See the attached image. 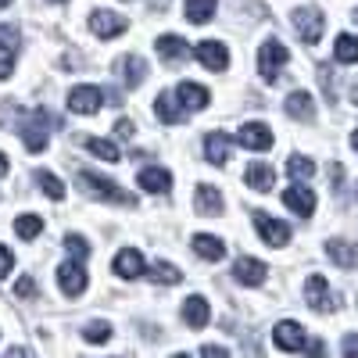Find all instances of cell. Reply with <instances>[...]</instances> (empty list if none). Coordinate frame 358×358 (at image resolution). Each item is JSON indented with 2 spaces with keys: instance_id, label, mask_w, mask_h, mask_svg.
Here are the masks:
<instances>
[{
  "instance_id": "6da1fadb",
  "label": "cell",
  "mask_w": 358,
  "mask_h": 358,
  "mask_svg": "<svg viewBox=\"0 0 358 358\" xmlns=\"http://www.w3.org/2000/svg\"><path fill=\"white\" fill-rule=\"evenodd\" d=\"M76 183H79V190L94 194V197H101V201H111V204H136L133 194H126L118 183H111V179H104V176H97V172H90V169L76 172Z\"/></svg>"
},
{
  "instance_id": "7a4b0ae2",
  "label": "cell",
  "mask_w": 358,
  "mask_h": 358,
  "mask_svg": "<svg viewBox=\"0 0 358 358\" xmlns=\"http://www.w3.org/2000/svg\"><path fill=\"white\" fill-rule=\"evenodd\" d=\"M50 126H54V115L47 111V108H36L33 115H29V122H22L18 129H22V140H25V147L33 155H40L43 147L50 143Z\"/></svg>"
},
{
  "instance_id": "3957f363",
  "label": "cell",
  "mask_w": 358,
  "mask_h": 358,
  "mask_svg": "<svg viewBox=\"0 0 358 358\" xmlns=\"http://www.w3.org/2000/svg\"><path fill=\"white\" fill-rule=\"evenodd\" d=\"M287 47L280 43V40H265L262 47H258V76L265 79V83H276V76H280V69L287 65Z\"/></svg>"
},
{
  "instance_id": "277c9868",
  "label": "cell",
  "mask_w": 358,
  "mask_h": 358,
  "mask_svg": "<svg viewBox=\"0 0 358 358\" xmlns=\"http://www.w3.org/2000/svg\"><path fill=\"white\" fill-rule=\"evenodd\" d=\"M294 33H297V40L301 43H319L322 40V11L319 8H297L294 11Z\"/></svg>"
},
{
  "instance_id": "5b68a950",
  "label": "cell",
  "mask_w": 358,
  "mask_h": 358,
  "mask_svg": "<svg viewBox=\"0 0 358 358\" xmlns=\"http://www.w3.org/2000/svg\"><path fill=\"white\" fill-rule=\"evenodd\" d=\"M18 47H22V33H18V29L15 25H0V79H11Z\"/></svg>"
},
{
  "instance_id": "8992f818",
  "label": "cell",
  "mask_w": 358,
  "mask_h": 358,
  "mask_svg": "<svg viewBox=\"0 0 358 358\" xmlns=\"http://www.w3.org/2000/svg\"><path fill=\"white\" fill-rule=\"evenodd\" d=\"M251 219H255V229L262 233V241H265L268 248H283V244L290 241V226L280 222V219H273L268 212H255Z\"/></svg>"
},
{
  "instance_id": "52a82bcc",
  "label": "cell",
  "mask_w": 358,
  "mask_h": 358,
  "mask_svg": "<svg viewBox=\"0 0 358 358\" xmlns=\"http://www.w3.org/2000/svg\"><path fill=\"white\" fill-rule=\"evenodd\" d=\"M273 341L280 351H308V337L301 330V322H294V319H283L276 330H273Z\"/></svg>"
},
{
  "instance_id": "ba28073f",
  "label": "cell",
  "mask_w": 358,
  "mask_h": 358,
  "mask_svg": "<svg viewBox=\"0 0 358 358\" xmlns=\"http://www.w3.org/2000/svg\"><path fill=\"white\" fill-rule=\"evenodd\" d=\"M104 104V90L101 86H76L69 94V108L76 115H97Z\"/></svg>"
},
{
  "instance_id": "9c48e42d",
  "label": "cell",
  "mask_w": 358,
  "mask_h": 358,
  "mask_svg": "<svg viewBox=\"0 0 358 358\" xmlns=\"http://www.w3.org/2000/svg\"><path fill=\"white\" fill-rule=\"evenodd\" d=\"M236 143L248 147V151H268V147L276 143V136L265 122H248V126H241V133H236Z\"/></svg>"
},
{
  "instance_id": "30bf717a",
  "label": "cell",
  "mask_w": 358,
  "mask_h": 358,
  "mask_svg": "<svg viewBox=\"0 0 358 358\" xmlns=\"http://www.w3.org/2000/svg\"><path fill=\"white\" fill-rule=\"evenodd\" d=\"M305 297H308V305L315 308V312H334L337 308V297L330 294V283H326V276H308V283H305Z\"/></svg>"
},
{
  "instance_id": "8fae6325",
  "label": "cell",
  "mask_w": 358,
  "mask_h": 358,
  "mask_svg": "<svg viewBox=\"0 0 358 358\" xmlns=\"http://www.w3.org/2000/svg\"><path fill=\"white\" fill-rule=\"evenodd\" d=\"M90 29H94L101 40H115V36H122L129 29V22L122 15H115V11H94L90 15Z\"/></svg>"
},
{
  "instance_id": "7c38bea8",
  "label": "cell",
  "mask_w": 358,
  "mask_h": 358,
  "mask_svg": "<svg viewBox=\"0 0 358 358\" xmlns=\"http://www.w3.org/2000/svg\"><path fill=\"white\" fill-rule=\"evenodd\" d=\"M194 54H197V62H201L204 69H212V72H222V69L229 65V54H226V47H222L219 40H201V43L194 47Z\"/></svg>"
},
{
  "instance_id": "4fadbf2b",
  "label": "cell",
  "mask_w": 358,
  "mask_h": 358,
  "mask_svg": "<svg viewBox=\"0 0 358 358\" xmlns=\"http://www.w3.org/2000/svg\"><path fill=\"white\" fill-rule=\"evenodd\" d=\"M233 276H236V283H244V287H262L265 283V276H268V268H265V262H258V258H236V265H233Z\"/></svg>"
},
{
  "instance_id": "5bb4252c",
  "label": "cell",
  "mask_w": 358,
  "mask_h": 358,
  "mask_svg": "<svg viewBox=\"0 0 358 358\" xmlns=\"http://www.w3.org/2000/svg\"><path fill=\"white\" fill-rule=\"evenodd\" d=\"M283 204L290 208L294 215L308 219V215L315 212V194H312L308 187H301V183H294V187H287V190H283Z\"/></svg>"
},
{
  "instance_id": "9a60e30c",
  "label": "cell",
  "mask_w": 358,
  "mask_h": 358,
  "mask_svg": "<svg viewBox=\"0 0 358 358\" xmlns=\"http://www.w3.org/2000/svg\"><path fill=\"white\" fill-rule=\"evenodd\" d=\"M115 76L133 90V86H140L147 79V62L136 57V54H126V57H118V62H115Z\"/></svg>"
},
{
  "instance_id": "2e32d148",
  "label": "cell",
  "mask_w": 358,
  "mask_h": 358,
  "mask_svg": "<svg viewBox=\"0 0 358 358\" xmlns=\"http://www.w3.org/2000/svg\"><path fill=\"white\" fill-rule=\"evenodd\" d=\"M57 283H62V290L69 297H79L86 290V268L79 262H65L62 268H57Z\"/></svg>"
},
{
  "instance_id": "e0dca14e",
  "label": "cell",
  "mask_w": 358,
  "mask_h": 358,
  "mask_svg": "<svg viewBox=\"0 0 358 358\" xmlns=\"http://www.w3.org/2000/svg\"><path fill=\"white\" fill-rule=\"evenodd\" d=\"M194 208L201 215H222V190L212 183H201L194 194Z\"/></svg>"
},
{
  "instance_id": "ac0fdd59",
  "label": "cell",
  "mask_w": 358,
  "mask_h": 358,
  "mask_svg": "<svg viewBox=\"0 0 358 358\" xmlns=\"http://www.w3.org/2000/svg\"><path fill=\"white\" fill-rule=\"evenodd\" d=\"M283 108H287L290 118H297V122H312L315 118V101H312V94H305V90H294Z\"/></svg>"
},
{
  "instance_id": "d6986e66",
  "label": "cell",
  "mask_w": 358,
  "mask_h": 358,
  "mask_svg": "<svg viewBox=\"0 0 358 358\" xmlns=\"http://www.w3.org/2000/svg\"><path fill=\"white\" fill-rule=\"evenodd\" d=\"M244 179H248L251 190L268 194V190H273V183H276V172H273V165H265V162H251L248 172H244Z\"/></svg>"
},
{
  "instance_id": "ffe728a7",
  "label": "cell",
  "mask_w": 358,
  "mask_h": 358,
  "mask_svg": "<svg viewBox=\"0 0 358 358\" xmlns=\"http://www.w3.org/2000/svg\"><path fill=\"white\" fill-rule=\"evenodd\" d=\"M111 268H115V276H122V280H136V276H143V258H140L136 248H126V251H118Z\"/></svg>"
},
{
  "instance_id": "44dd1931",
  "label": "cell",
  "mask_w": 358,
  "mask_h": 358,
  "mask_svg": "<svg viewBox=\"0 0 358 358\" xmlns=\"http://www.w3.org/2000/svg\"><path fill=\"white\" fill-rule=\"evenodd\" d=\"M229 151H233V143H229L226 133H208L204 136V155H208V162H212V165L222 169L229 162Z\"/></svg>"
},
{
  "instance_id": "7402d4cb",
  "label": "cell",
  "mask_w": 358,
  "mask_h": 358,
  "mask_svg": "<svg viewBox=\"0 0 358 358\" xmlns=\"http://www.w3.org/2000/svg\"><path fill=\"white\" fill-rule=\"evenodd\" d=\"M208 319H212V308H208V301L197 294V297H187L183 301V322L194 326V330H204Z\"/></svg>"
},
{
  "instance_id": "603a6c76",
  "label": "cell",
  "mask_w": 358,
  "mask_h": 358,
  "mask_svg": "<svg viewBox=\"0 0 358 358\" xmlns=\"http://www.w3.org/2000/svg\"><path fill=\"white\" fill-rule=\"evenodd\" d=\"M176 97H179V104H183L187 111L208 108V90L197 86V83H179V86H176Z\"/></svg>"
},
{
  "instance_id": "cb8c5ba5",
  "label": "cell",
  "mask_w": 358,
  "mask_h": 358,
  "mask_svg": "<svg viewBox=\"0 0 358 358\" xmlns=\"http://www.w3.org/2000/svg\"><path fill=\"white\" fill-rule=\"evenodd\" d=\"M158 54H162V62H169V65L187 62V57H190V43L183 36H162L158 40Z\"/></svg>"
},
{
  "instance_id": "d4e9b609",
  "label": "cell",
  "mask_w": 358,
  "mask_h": 358,
  "mask_svg": "<svg viewBox=\"0 0 358 358\" xmlns=\"http://www.w3.org/2000/svg\"><path fill=\"white\" fill-rule=\"evenodd\" d=\"M169 187H172V176H169L165 169L151 165V169H143V172H140V190H151V194H165Z\"/></svg>"
},
{
  "instance_id": "484cf974",
  "label": "cell",
  "mask_w": 358,
  "mask_h": 358,
  "mask_svg": "<svg viewBox=\"0 0 358 358\" xmlns=\"http://www.w3.org/2000/svg\"><path fill=\"white\" fill-rule=\"evenodd\" d=\"M194 255H201L204 262H219V258L226 255V244L219 241V236L197 233V236H194Z\"/></svg>"
},
{
  "instance_id": "4316f807",
  "label": "cell",
  "mask_w": 358,
  "mask_h": 358,
  "mask_svg": "<svg viewBox=\"0 0 358 358\" xmlns=\"http://www.w3.org/2000/svg\"><path fill=\"white\" fill-rule=\"evenodd\" d=\"M326 255H330V262H337L341 268H355L358 265V248L348 244V241H330L326 244Z\"/></svg>"
},
{
  "instance_id": "83f0119b",
  "label": "cell",
  "mask_w": 358,
  "mask_h": 358,
  "mask_svg": "<svg viewBox=\"0 0 358 358\" xmlns=\"http://www.w3.org/2000/svg\"><path fill=\"white\" fill-rule=\"evenodd\" d=\"M155 111H158V118H162V122H169V126H176V122H183V118H187V108H176L172 94H158V101H155Z\"/></svg>"
},
{
  "instance_id": "f1b7e54d",
  "label": "cell",
  "mask_w": 358,
  "mask_h": 358,
  "mask_svg": "<svg viewBox=\"0 0 358 358\" xmlns=\"http://www.w3.org/2000/svg\"><path fill=\"white\" fill-rule=\"evenodd\" d=\"M215 8H219V0H187V22H194V25L212 22Z\"/></svg>"
},
{
  "instance_id": "f546056e",
  "label": "cell",
  "mask_w": 358,
  "mask_h": 358,
  "mask_svg": "<svg viewBox=\"0 0 358 358\" xmlns=\"http://www.w3.org/2000/svg\"><path fill=\"white\" fill-rule=\"evenodd\" d=\"M334 57H337L341 65H355V62H358V36L341 33L337 43H334Z\"/></svg>"
},
{
  "instance_id": "4dcf8cb0",
  "label": "cell",
  "mask_w": 358,
  "mask_h": 358,
  "mask_svg": "<svg viewBox=\"0 0 358 358\" xmlns=\"http://www.w3.org/2000/svg\"><path fill=\"white\" fill-rule=\"evenodd\" d=\"M83 147L90 155H97L101 162H118V147L111 143V140H97V136H86L83 140Z\"/></svg>"
},
{
  "instance_id": "1f68e13d",
  "label": "cell",
  "mask_w": 358,
  "mask_h": 358,
  "mask_svg": "<svg viewBox=\"0 0 358 358\" xmlns=\"http://www.w3.org/2000/svg\"><path fill=\"white\" fill-rule=\"evenodd\" d=\"M15 233L22 236V241H36V236L43 233V219L40 215H18V222H15Z\"/></svg>"
},
{
  "instance_id": "d6a6232c",
  "label": "cell",
  "mask_w": 358,
  "mask_h": 358,
  "mask_svg": "<svg viewBox=\"0 0 358 358\" xmlns=\"http://www.w3.org/2000/svg\"><path fill=\"white\" fill-rule=\"evenodd\" d=\"M151 280L155 283H165V287H176L179 280H183V273H179L176 265H169V262H155L151 265Z\"/></svg>"
},
{
  "instance_id": "836d02e7",
  "label": "cell",
  "mask_w": 358,
  "mask_h": 358,
  "mask_svg": "<svg viewBox=\"0 0 358 358\" xmlns=\"http://www.w3.org/2000/svg\"><path fill=\"white\" fill-rule=\"evenodd\" d=\"M36 183L43 187V194H47L50 201H62V197H65V183H62L57 176H50L47 169H40V172H36Z\"/></svg>"
},
{
  "instance_id": "e575fe53",
  "label": "cell",
  "mask_w": 358,
  "mask_h": 358,
  "mask_svg": "<svg viewBox=\"0 0 358 358\" xmlns=\"http://www.w3.org/2000/svg\"><path fill=\"white\" fill-rule=\"evenodd\" d=\"M287 172H290L294 179H312V176H315V162L305 158V155H290V158H287Z\"/></svg>"
},
{
  "instance_id": "d590c367",
  "label": "cell",
  "mask_w": 358,
  "mask_h": 358,
  "mask_svg": "<svg viewBox=\"0 0 358 358\" xmlns=\"http://www.w3.org/2000/svg\"><path fill=\"white\" fill-rule=\"evenodd\" d=\"M83 337H86L90 344H104V341L111 337V326H108V322H90L86 330H83Z\"/></svg>"
},
{
  "instance_id": "8d00e7d4",
  "label": "cell",
  "mask_w": 358,
  "mask_h": 358,
  "mask_svg": "<svg viewBox=\"0 0 358 358\" xmlns=\"http://www.w3.org/2000/svg\"><path fill=\"white\" fill-rule=\"evenodd\" d=\"M65 248H69V255H72V258H79V262H86V258H90L86 241H83V236H76V233H69V236H65Z\"/></svg>"
},
{
  "instance_id": "74e56055",
  "label": "cell",
  "mask_w": 358,
  "mask_h": 358,
  "mask_svg": "<svg viewBox=\"0 0 358 358\" xmlns=\"http://www.w3.org/2000/svg\"><path fill=\"white\" fill-rule=\"evenodd\" d=\"M319 83L326 90V101H337V86H334V69L330 65H319Z\"/></svg>"
},
{
  "instance_id": "f35d334b",
  "label": "cell",
  "mask_w": 358,
  "mask_h": 358,
  "mask_svg": "<svg viewBox=\"0 0 358 358\" xmlns=\"http://www.w3.org/2000/svg\"><path fill=\"white\" fill-rule=\"evenodd\" d=\"M15 294H18V297H36V283H33V276H22V280L15 283Z\"/></svg>"
},
{
  "instance_id": "ab89813d",
  "label": "cell",
  "mask_w": 358,
  "mask_h": 358,
  "mask_svg": "<svg viewBox=\"0 0 358 358\" xmlns=\"http://www.w3.org/2000/svg\"><path fill=\"white\" fill-rule=\"evenodd\" d=\"M133 133H136V126L129 122V118H118V122H115V136L118 140H133Z\"/></svg>"
},
{
  "instance_id": "60d3db41",
  "label": "cell",
  "mask_w": 358,
  "mask_h": 358,
  "mask_svg": "<svg viewBox=\"0 0 358 358\" xmlns=\"http://www.w3.org/2000/svg\"><path fill=\"white\" fill-rule=\"evenodd\" d=\"M11 268H15V255H11L4 244H0V276H8Z\"/></svg>"
},
{
  "instance_id": "b9f144b4",
  "label": "cell",
  "mask_w": 358,
  "mask_h": 358,
  "mask_svg": "<svg viewBox=\"0 0 358 358\" xmlns=\"http://www.w3.org/2000/svg\"><path fill=\"white\" fill-rule=\"evenodd\" d=\"M341 351L358 358V334H348V337H344V344H341Z\"/></svg>"
},
{
  "instance_id": "7bdbcfd3",
  "label": "cell",
  "mask_w": 358,
  "mask_h": 358,
  "mask_svg": "<svg viewBox=\"0 0 358 358\" xmlns=\"http://www.w3.org/2000/svg\"><path fill=\"white\" fill-rule=\"evenodd\" d=\"M201 355H212V358H219V355H226V348H222V344H208V348H201Z\"/></svg>"
},
{
  "instance_id": "ee69618b",
  "label": "cell",
  "mask_w": 358,
  "mask_h": 358,
  "mask_svg": "<svg viewBox=\"0 0 358 358\" xmlns=\"http://www.w3.org/2000/svg\"><path fill=\"white\" fill-rule=\"evenodd\" d=\"M0 176H8V158H4V151H0Z\"/></svg>"
},
{
  "instance_id": "f6af8a7d",
  "label": "cell",
  "mask_w": 358,
  "mask_h": 358,
  "mask_svg": "<svg viewBox=\"0 0 358 358\" xmlns=\"http://www.w3.org/2000/svg\"><path fill=\"white\" fill-rule=\"evenodd\" d=\"M351 147H355V151H358V129L351 133Z\"/></svg>"
},
{
  "instance_id": "bcb514c9",
  "label": "cell",
  "mask_w": 358,
  "mask_h": 358,
  "mask_svg": "<svg viewBox=\"0 0 358 358\" xmlns=\"http://www.w3.org/2000/svg\"><path fill=\"white\" fill-rule=\"evenodd\" d=\"M351 101H355V104H358V86H355V90H351Z\"/></svg>"
},
{
  "instance_id": "7dc6e473",
  "label": "cell",
  "mask_w": 358,
  "mask_h": 358,
  "mask_svg": "<svg viewBox=\"0 0 358 358\" xmlns=\"http://www.w3.org/2000/svg\"><path fill=\"white\" fill-rule=\"evenodd\" d=\"M8 4H15V0H0V8H8Z\"/></svg>"
},
{
  "instance_id": "c3c4849f",
  "label": "cell",
  "mask_w": 358,
  "mask_h": 358,
  "mask_svg": "<svg viewBox=\"0 0 358 358\" xmlns=\"http://www.w3.org/2000/svg\"><path fill=\"white\" fill-rule=\"evenodd\" d=\"M355 22H358V8H355Z\"/></svg>"
},
{
  "instance_id": "681fc988",
  "label": "cell",
  "mask_w": 358,
  "mask_h": 358,
  "mask_svg": "<svg viewBox=\"0 0 358 358\" xmlns=\"http://www.w3.org/2000/svg\"><path fill=\"white\" fill-rule=\"evenodd\" d=\"M54 4H62V0H54Z\"/></svg>"
}]
</instances>
